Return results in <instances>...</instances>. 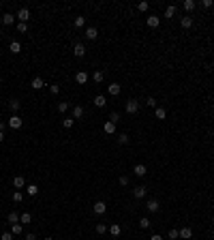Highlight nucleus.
<instances>
[{
	"label": "nucleus",
	"mask_w": 214,
	"mask_h": 240,
	"mask_svg": "<svg viewBox=\"0 0 214 240\" xmlns=\"http://www.w3.org/2000/svg\"><path fill=\"white\" fill-rule=\"evenodd\" d=\"M137 109H139V103H137L135 99H131V101H127V112H128V114H135Z\"/></svg>",
	"instance_id": "obj_1"
},
{
	"label": "nucleus",
	"mask_w": 214,
	"mask_h": 240,
	"mask_svg": "<svg viewBox=\"0 0 214 240\" xmlns=\"http://www.w3.org/2000/svg\"><path fill=\"white\" fill-rule=\"evenodd\" d=\"M9 124H11V129H19V127H22V118H19V116L15 114V116H11Z\"/></svg>",
	"instance_id": "obj_2"
},
{
	"label": "nucleus",
	"mask_w": 214,
	"mask_h": 240,
	"mask_svg": "<svg viewBox=\"0 0 214 240\" xmlns=\"http://www.w3.org/2000/svg\"><path fill=\"white\" fill-rule=\"evenodd\" d=\"M17 17H19V22L26 24V19L30 17V11H28V9H19V11H17Z\"/></svg>",
	"instance_id": "obj_3"
},
{
	"label": "nucleus",
	"mask_w": 214,
	"mask_h": 240,
	"mask_svg": "<svg viewBox=\"0 0 214 240\" xmlns=\"http://www.w3.org/2000/svg\"><path fill=\"white\" fill-rule=\"evenodd\" d=\"M103 131H105V133H107V135H111V133H114V131H116V124H114V122H111V120H107V122H105V124H103Z\"/></svg>",
	"instance_id": "obj_4"
},
{
	"label": "nucleus",
	"mask_w": 214,
	"mask_h": 240,
	"mask_svg": "<svg viewBox=\"0 0 214 240\" xmlns=\"http://www.w3.org/2000/svg\"><path fill=\"white\" fill-rule=\"evenodd\" d=\"M105 210H107V204H105V201H96V204H94V212H96V214H103Z\"/></svg>",
	"instance_id": "obj_5"
},
{
	"label": "nucleus",
	"mask_w": 214,
	"mask_h": 240,
	"mask_svg": "<svg viewBox=\"0 0 214 240\" xmlns=\"http://www.w3.org/2000/svg\"><path fill=\"white\" fill-rule=\"evenodd\" d=\"M180 238H184V240H191V238H193L191 227H182V230H180Z\"/></svg>",
	"instance_id": "obj_6"
},
{
	"label": "nucleus",
	"mask_w": 214,
	"mask_h": 240,
	"mask_svg": "<svg viewBox=\"0 0 214 240\" xmlns=\"http://www.w3.org/2000/svg\"><path fill=\"white\" fill-rule=\"evenodd\" d=\"M159 22H161L159 15H150V17H148V26H150V28H159Z\"/></svg>",
	"instance_id": "obj_7"
},
{
	"label": "nucleus",
	"mask_w": 214,
	"mask_h": 240,
	"mask_svg": "<svg viewBox=\"0 0 214 240\" xmlns=\"http://www.w3.org/2000/svg\"><path fill=\"white\" fill-rule=\"evenodd\" d=\"M96 37H99V30H96V28H88V30H86V39L94 41Z\"/></svg>",
	"instance_id": "obj_8"
},
{
	"label": "nucleus",
	"mask_w": 214,
	"mask_h": 240,
	"mask_svg": "<svg viewBox=\"0 0 214 240\" xmlns=\"http://www.w3.org/2000/svg\"><path fill=\"white\" fill-rule=\"evenodd\" d=\"M84 116V107L82 105H75L73 107V120H77V118H82Z\"/></svg>",
	"instance_id": "obj_9"
},
{
	"label": "nucleus",
	"mask_w": 214,
	"mask_h": 240,
	"mask_svg": "<svg viewBox=\"0 0 214 240\" xmlns=\"http://www.w3.org/2000/svg\"><path fill=\"white\" fill-rule=\"evenodd\" d=\"M146 208H148L150 212H159V208H161V206H159V201H156V199H150Z\"/></svg>",
	"instance_id": "obj_10"
},
{
	"label": "nucleus",
	"mask_w": 214,
	"mask_h": 240,
	"mask_svg": "<svg viewBox=\"0 0 214 240\" xmlns=\"http://www.w3.org/2000/svg\"><path fill=\"white\" fill-rule=\"evenodd\" d=\"M73 54H75L77 58H82V56H84V54H86V47H84V45H82V43H77V45L73 47Z\"/></svg>",
	"instance_id": "obj_11"
},
{
	"label": "nucleus",
	"mask_w": 214,
	"mask_h": 240,
	"mask_svg": "<svg viewBox=\"0 0 214 240\" xmlns=\"http://www.w3.org/2000/svg\"><path fill=\"white\" fill-rule=\"evenodd\" d=\"M75 82H77V84H86V82H88V73L79 71V73L75 75Z\"/></svg>",
	"instance_id": "obj_12"
},
{
	"label": "nucleus",
	"mask_w": 214,
	"mask_h": 240,
	"mask_svg": "<svg viewBox=\"0 0 214 240\" xmlns=\"http://www.w3.org/2000/svg\"><path fill=\"white\" fill-rule=\"evenodd\" d=\"M13 185H15L17 189H22V187H26V180H24V176H15V178H13Z\"/></svg>",
	"instance_id": "obj_13"
},
{
	"label": "nucleus",
	"mask_w": 214,
	"mask_h": 240,
	"mask_svg": "<svg viewBox=\"0 0 214 240\" xmlns=\"http://www.w3.org/2000/svg\"><path fill=\"white\" fill-rule=\"evenodd\" d=\"M107 90H109V95H111V96L120 95V84H109V88H107Z\"/></svg>",
	"instance_id": "obj_14"
},
{
	"label": "nucleus",
	"mask_w": 214,
	"mask_h": 240,
	"mask_svg": "<svg viewBox=\"0 0 214 240\" xmlns=\"http://www.w3.org/2000/svg\"><path fill=\"white\" fill-rule=\"evenodd\" d=\"M19 105H22V103H19L17 99H11V101H9V107H11V112H19Z\"/></svg>",
	"instance_id": "obj_15"
},
{
	"label": "nucleus",
	"mask_w": 214,
	"mask_h": 240,
	"mask_svg": "<svg viewBox=\"0 0 214 240\" xmlns=\"http://www.w3.org/2000/svg\"><path fill=\"white\" fill-rule=\"evenodd\" d=\"M154 114H156V118H159V120H165V118H167V112H165L163 107H156V109H154Z\"/></svg>",
	"instance_id": "obj_16"
},
{
	"label": "nucleus",
	"mask_w": 214,
	"mask_h": 240,
	"mask_svg": "<svg viewBox=\"0 0 214 240\" xmlns=\"http://www.w3.org/2000/svg\"><path fill=\"white\" fill-rule=\"evenodd\" d=\"M133 172H135L137 176H146V172H148V169H146V165H141V163H139V165H135V169H133Z\"/></svg>",
	"instance_id": "obj_17"
},
{
	"label": "nucleus",
	"mask_w": 214,
	"mask_h": 240,
	"mask_svg": "<svg viewBox=\"0 0 214 240\" xmlns=\"http://www.w3.org/2000/svg\"><path fill=\"white\" fill-rule=\"evenodd\" d=\"M120 232H122V227H120V225H116V223H114V225H109V234H111V236H120Z\"/></svg>",
	"instance_id": "obj_18"
},
{
	"label": "nucleus",
	"mask_w": 214,
	"mask_h": 240,
	"mask_svg": "<svg viewBox=\"0 0 214 240\" xmlns=\"http://www.w3.org/2000/svg\"><path fill=\"white\" fill-rule=\"evenodd\" d=\"M105 101H107V99H105L103 95L94 96V105H96V107H105Z\"/></svg>",
	"instance_id": "obj_19"
},
{
	"label": "nucleus",
	"mask_w": 214,
	"mask_h": 240,
	"mask_svg": "<svg viewBox=\"0 0 214 240\" xmlns=\"http://www.w3.org/2000/svg\"><path fill=\"white\" fill-rule=\"evenodd\" d=\"M43 86H45V84H43L41 77H34V79H32V88H34V90H41Z\"/></svg>",
	"instance_id": "obj_20"
},
{
	"label": "nucleus",
	"mask_w": 214,
	"mask_h": 240,
	"mask_svg": "<svg viewBox=\"0 0 214 240\" xmlns=\"http://www.w3.org/2000/svg\"><path fill=\"white\" fill-rule=\"evenodd\" d=\"M180 24H182V28H191V26H193V17H188V15H186V17H182V22H180Z\"/></svg>",
	"instance_id": "obj_21"
},
{
	"label": "nucleus",
	"mask_w": 214,
	"mask_h": 240,
	"mask_svg": "<svg viewBox=\"0 0 214 240\" xmlns=\"http://www.w3.org/2000/svg\"><path fill=\"white\" fill-rule=\"evenodd\" d=\"M6 221H9V223L13 225V223H17V221H19V214H17V212H9V217H6Z\"/></svg>",
	"instance_id": "obj_22"
},
{
	"label": "nucleus",
	"mask_w": 214,
	"mask_h": 240,
	"mask_svg": "<svg viewBox=\"0 0 214 240\" xmlns=\"http://www.w3.org/2000/svg\"><path fill=\"white\" fill-rule=\"evenodd\" d=\"M9 49H11V51H13V54H19V51H22V45H19V43H17V41H13V43H11V45H9Z\"/></svg>",
	"instance_id": "obj_23"
},
{
	"label": "nucleus",
	"mask_w": 214,
	"mask_h": 240,
	"mask_svg": "<svg viewBox=\"0 0 214 240\" xmlns=\"http://www.w3.org/2000/svg\"><path fill=\"white\" fill-rule=\"evenodd\" d=\"M133 195H135V197H143V195H146V187H135Z\"/></svg>",
	"instance_id": "obj_24"
},
{
	"label": "nucleus",
	"mask_w": 214,
	"mask_h": 240,
	"mask_svg": "<svg viewBox=\"0 0 214 240\" xmlns=\"http://www.w3.org/2000/svg\"><path fill=\"white\" fill-rule=\"evenodd\" d=\"M30 219H32V217H30V212H22V217H19L22 225H24V223H30Z\"/></svg>",
	"instance_id": "obj_25"
},
{
	"label": "nucleus",
	"mask_w": 214,
	"mask_h": 240,
	"mask_svg": "<svg viewBox=\"0 0 214 240\" xmlns=\"http://www.w3.org/2000/svg\"><path fill=\"white\" fill-rule=\"evenodd\" d=\"M26 189H28V195H37V193H39V187H37V185H28Z\"/></svg>",
	"instance_id": "obj_26"
},
{
	"label": "nucleus",
	"mask_w": 214,
	"mask_h": 240,
	"mask_svg": "<svg viewBox=\"0 0 214 240\" xmlns=\"http://www.w3.org/2000/svg\"><path fill=\"white\" fill-rule=\"evenodd\" d=\"M13 19H15V17H13L11 13H4V17H2V22H4L6 26H9V24H13Z\"/></svg>",
	"instance_id": "obj_27"
},
{
	"label": "nucleus",
	"mask_w": 214,
	"mask_h": 240,
	"mask_svg": "<svg viewBox=\"0 0 214 240\" xmlns=\"http://www.w3.org/2000/svg\"><path fill=\"white\" fill-rule=\"evenodd\" d=\"M139 225H141V230H148V227H150L152 223H150V219H146V217H143V219L139 221Z\"/></svg>",
	"instance_id": "obj_28"
},
{
	"label": "nucleus",
	"mask_w": 214,
	"mask_h": 240,
	"mask_svg": "<svg viewBox=\"0 0 214 240\" xmlns=\"http://www.w3.org/2000/svg\"><path fill=\"white\" fill-rule=\"evenodd\" d=\"M92 79H94L96 84H99V82H103V71H96V73L92 75Z\"/></svg>",
	"instance_id": "obj_29"
},
{
	"label": "nucleus",
	"mask_w": 214,
	"mask_h": 240,
	"mask_svg": "<svg viewBox=\"0 0 214 240\" xmlns=\"http://www.w3.org/2000/svg\"><path fill=\"white\" fill-rule=\"evenodd\" d=\"M67 109H69V103H67V101H64V103H58V112H60V114H64Z\"/></svg>",
	"instance_id": "obj_30"
},
{
	"label": "nucleus",
	"mask_w": 214,
	"mask_h": 240,
	"mask_svg": "<svg viewBox=\"0 0 214 240\" xmlns=\"http://www.w3.org/2000/svg\"><path fill=\"white\" fill-rule=\"evenodd\" d=\"M11 234H22V225H19V223H13V227H11Z\"/></svg>",
	"instance_id": "obj_31"
},
{
	"label": "nucleus",
	"mask_w": 214,
	"mask_h": 240,
	"mask_svg": "<svg viewBox=\"0 0 214 240\" xmlns=\"http://www.w3.org/2000/svg\"><path fill=\"white\" fill-rule=\"evenodd\" d=\"M105 232H107V225H105V223H99V225H96V234H105Z\"/></svg>",
	"instance_id": "obj_32"
},
{
	"label": "nucleus",
	"mask_w": 214,
	"mask_h": 240,
	"mask_svg": "<svg viewBox=\"0 0 214 240\" xmlns=\"http://www.w3.org/2000/svg\"><path fill=\"white\" fill-rule=\"evenodd\" d=\"M169 238L171 240H178V238H180V230H169Z\"/></svg>",
	"instance_id": "obj_33"
},
{
	"label": "nucleus",
	"mask_w": 214,
	"mask_h": 240,
	"mask_svg": "<svg viewBox=\"0 0 214 240\" xmlns=\"http://www.w3.org/2000/svg\"><path fill=\"white\" fill-rule=\"evenodd\" d=\"M173 13H176V6H167L165 9V17H173Z\"/></svg>",
	"instance_id": "obj_34"
},
{
	"label": "nucleus",
	"mask_w": 214,
	"mask_h": 240,
	"mask_svg": "<svg viewBox=\"0 0 214 240\" xmlns=\"http://www.w3.org/2000/svg\"><path fill=\"white\" fill-rule=\"evenodd\" d=\"M184 9H186V11H193V9H195V2H193V0H186V2H184Z\"/></svg>",
	"instance_id": "obj_35"
},
{
	"label": "nucleus",
	"mask_w": 214,
	"mask_h": 240,
	"mask_svg": "<svg viewBox=\"0 0 214 240\" xmlns=\"http://www.w3.org/2000/svg\"><path fill=\"white\" fill-rule=\"evenodd\" d=\"M109 120H111V122H114V124H116V122H118V120H120V114H118V112H114V114H111V116H109Z\"/></svg>",
	"instance_id": "obj_36"
},
{
	"label": "nucleus",
	"mask_w": 214,
	"mask_h": 240,
	"mask_svg": "<svg viewBox=\"0 0 214 240\" xmlns=\"http://www.w3.org/2000/svg\"><path fill=\"white\" fill-rule=\"evenodd\" d=\"M62 124H64L67 129H71V127H73V118H64V120H62Z\"/></svg>",
	"instance_id": "obj_37"
},
{
	"label": "nucleus",
	"mask_w": 214,
	"mask_h": 240,
	"mask_svg": "<svg viewBox=\"0 0 214 240\" xmlns=\"http://www.w3.org/2000/svg\"><path fill=\"white\" fill-rule=\"evenodd\" d=\"M84 24H86V19H84V17H75V26H77V28H82Z\"/></svg>",
	"instance_id": "obj_38"
},
{
	"label": "nucleus",
	"mask_w": 214,
	"mask_h": 240,
	"mask_svg": "<svg viewBox=\"0 0 214 240\" xmlns=\"http://www.w3.org/2000/svg\"><path fill=\"white\" fill-rule=\"evenodd\" d=\"M148 6H150L148 2H139V4H137V9H139V11H148Z\"/></svg>",
	"instance_id": "obj_39"
},
{
	"label": "nucleus",
	"mask_w": 214,
	"mask_h": 240,
	"mask_svg": "<svg viewBox=\"0 0 214 240\" xmlns=\"http://www.w3.org/2000/svg\"><path fill=\"white\" fill-rule=\"evenodd\" d=\"M17 30H19V32H26V30H28V26H26L24 22H19V24H17Z\"/></svg>",
	"instance_id": "obj_40"
},
{
	"label": "nucleus",
	"mask_w": 214,
	"mask_h": 240,
	"mask_svg": "<svg viewBox=\"0 0 214 240\" xmlns=\"http://www.w3.org/2000/svg\"><path fill=\"white\" fill-rule=\"evenodd\" d=\"M146 103H148V105H150V107H154V109H156V99H154V96H150V99H148V101H146Z\"/></svg>",
	"instance_id": "obj_41"
},
{
	"label": "nucleus",
	"mask_w": 214,
	"mask_h": 240,
	"mask_svg": "<svg viewBox=\"0 0 214 240\" xmlns=\"http://www.w3.org/2000/svg\"><path fill=\"white\" fill-rule=\"evenodd\" d=\"M118 142H120V144H128V135H124V133H122V135L118 137Z\"/></svg>",
	"instance_id": "obj_42"
},
{
	"label": "nucleus",
	"mask_w": 214,
	"mask_h": 240,
	"mask_svg": "<svg viewBox=\"0 0 214 240\" xmlns=\"http://www.w3.org/2000/svg\"><path fill=\"white\" fill-rule=\"evenodd\" d=\"M13 201H22V193H19V191L13 193Z\"/></svg>",
	"instance_id": "obj_43"
},
{
	"label": "nucleus",
	"mask_w": 214,
	"mask_h": 240,
	"mask_svg": "<svg viewBox=\"0 0 214 240\" xmlns=\"http://www.w3.org/2000/svg\"><path fill=\"white\" fill-rule=\"evenodd\" d=\"M13 238V234H11V232H4V234H2V238L0 240H11Z\"/></svg>",
	"instance_id": "obj_44"
},
{
	"label": "nucleus",
	"mask_w": 214,
	"mask_h": 240,
	"mask_svg": "<svg viewBox=\"0 0 214 240\" xmlns=\"http://www.w3.org/2000/svg\"><path fill=\"white\" fill-rule=\"evenodd\" d=\"M120 185H122V187H127V185H128V178H127V176H120Z\"/></svg>",
	"instance_id": "obj_45"
},
{
	"label": "nucleus",
	"mask_w": 214,
	"mask_h": 240,
	"mask_svg": "<svg viewBox=\"0 0 214 240\" xmlns=\"http://www.w3.org/2000/svg\"><path fill=\"white\" fill-rule=\"evenodd\" d=\"M49 90H51V95H58V92H60V88H58V86H56V84H54V86H51V88H49Z\"/></svg>",
	"instance_id": "obj_46"
},
{
	"label": "nucleus",
	"mask_w": 214,
	"mask_h": 240,
	"mask_svg": "<svg viewBox=\"0 0 214 240\" xmlns=\"http://www.w3.org/2000/svg\"><path fill=\"white\" fill-rule=\"evenodd\" d=\"M26 240H37V236L34 234H26Z\"/></svg>",
	"instance_id": "obj_47"
},
{
	"label": "nucleus",
	"mask_w": 214,
	"mask_h": 240,
	"mask_svg": "<svg viewBox=\"0 0 214 240\" xmlns=\"http://www.w3.org/2000/svg\"><path fill=\"white\" fill-rule=\"evenodd\" d=\"M150 240H163V238H161L159 234H154V236H152V238H150Z\"/></svg>",
	"instance_id": "obj_48"
},
{
	"label": "nucleus",
	"mask_w": 214,
	"mask_h": 240,
	"mask_svg": "<svg viewBox=\"0 0 214 240\" xmlns=\"http://www.w3.org/2000/svg\"><path fill=\"white\" fill-rule=\"evenodd\" d=\"M0 142H4V133L2 131H0Z\"/></svg>",
	"instance_id": "obj_49"
},
{
	"label": "nucleus",
	"mask_w": 214,
	"mask_h": 240,
	"mask_svg": "<svg viewBox=\"0 0 214 240\" xmlns=\"http://www.w3.org/2000/svg\"><path fill=\"white\" fill-rule=\"evenodd\" d=\"M45 240H51V238H45Z\"/></svg>",
	"instance_id": "obj_50"
}]
</instances>
